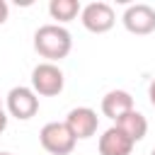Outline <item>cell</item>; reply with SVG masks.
<instances>
[{"label": "cell", "instance_id": "5bb4252c", "mask_svg": "<svg viewBox=\"0 0 155 155\" xmlns=\"http://www.w3.org/2000/svg\"><path fill=\"white\" fill-rule=\"evenodd\" d=\"M5 126H7V114H5L2 109H0V133L5 131Z\"/></svg>", "mask_w": 155, "mask_h": 155}, {"label": "cell", "instance_id": "e0dca14e", "mask_svg": "<svg viewBox=\"0 0 155 155\" xmlns=\"http://www.w3.org/2000/svg\"><path fill=\"white\" fill-rule=\"evenodd\" d=\"M0 109H2V104H0Z\"/></svg>", "mask_w": 155, "mask_h": 155}, {"label": "cell", "instance_id": "ba28073f", "mask_svg": "<svg viewBox=\"0 0 155 155\" xmlns=\"http://www.w3.org/2000/svg\"><path fill=\"white\" fill-rule=\"evenodd\" d=\"M133 111V97L124 90H111L102 97V114L109 119H121L124 114Z\"/></svg>", "mask_w": 155, "mask_h": 155}, {"label": "cell", "instance_id": "52a82bcc", "mask_svg": "<svg viewBox=\"0 0 155 155\" xmlns=\"http://www.w3.org/2000/svg\"><path fill=\"white\" fill-rule=\"evenodd\" d=\"M97 114L90 109V107H78V109H73L68 116H65V126L70 128V133L75 136V140L78 138H90V136H94V131H97Z\"/></svg>", "mask_w": 155, "mask_h": 155}, {"label": "cell", "instance_id": "2e32d148", "mask_svg": "<svg viewBox=\"0 0 155 155\" xmlns=\"http://www.w3.org/2000/svg\"><path fill=\"white\" fill-rule=\"evenodd\" d=\"M0 155H10V153H0Z\"/></svg>", "mask_w": 155, "mask_h": 155}, {"label": "cell", "instance_id": "7c38bea8", "mask_svg": "<svg viewBox=\"0 0 155 155\" xmlns=\"http://www.w3.org/2000/svg\"><path fill=\"white\" fill-rule=\"evenodd\" d=\"M7 15H10V7H7V2H5V0H0V24H5V22H7Z\"/></svg>", "mask_w": 155, "mask_h": 155}, {"label": "cell", "instance_id": "277c9868", "mask_svg": "<svg viewBox=\"0 0 155 155\" xmlns=\"http://www.w3.org/2000/svg\"><path fill=\"white\" fill-rule=\"evenodd\" d=\"M7 111H10L15 119H19V121L31 119V116L39 111L36 92L29 90V87H12L10 94H7Z\"/></svg>", "mask_w": 155, "mask_h": 155}, {"label": "cell", "instance_id": "6da1fadb", "mask_svg": "<svg viewBox=\"0 0 155 155\" xmlns=\"http://www.w3.org/2000/svg\"><path fill=\"white\" fill-rule=\"evenodd\" d=\"M70 46H73V39L70 34L58 27V24H44L36 29L34 34V48L41 58H48V61H61L70 53Z\"/></svg>", "mask_w": 155, "mask_h": 155}, {"label": "cell", "instance_id": "8fae6325", "mask_svg": "<svg viewBox=\"0 0 155 155\" xmlns=\"http://www.w3.org/2000/svg\"><path fill=\"white\" fill-rule=\"evenodd\" d=\"M48 12H51V17L58 19V22H70V19L78 17L80 2H78V0H51Z\"/></svg>", "mask_w": 155, "mask_h": 155}, {"label": "cell", "instance_id": "8992f818", "mask_svg": "<svg viewBox=\"0 0 155 155\" xmlns=\"http://www.w3.org/2000/svg\"><path fill=\"white\" fill-rule=\"evenodd\" d=\"M124 27L138 36L153 34L155 31V10L150 5H131L124 12Z\"/></svg>", "mask_w": 155, "mask_h": 155}, {"label": "cell", "instance_id": "9a60e30c", "mask_svg": "<svg viewBox=\"0 0 155 155\" xmlns=\"http://www.w3.org/2000/svg\"><path fill=\"white\" fill-rule=\"evenodd\" d=\"M150 155H155V148H153V153H150Z\"/></svg>", "mask_w": 155, "mask_h": 155}, {"label": "cell", "instance_id": "30bf717a", "mask_svg": "<svg viewBox=\"0 0 155 155\" xmlns=\"http://www.w3.org/2000/svg\"><path fill=\"white\" fill-rule=\"evenodd\" d=\"M116 128H119L131 143H138V140H143L145 133H148V121H145L143 114H138V111L133 109V111L124 114L121 119H116Z\"/></svg>", "mask_w": 155, "mask_h": 155}, {"label": "cell", "instance_id": "3957f363", "mask_svg": "<svg viewBox=\"0 0 155 155\" xmlns=\"http://www.w3.org/2000/svg\"><path fill=\"white\" fill-rule=\"evenodd\" d=\"M63 82H65L63 73L53 63H39L31 70V87L41 97H56V94H61Z\"/></svg>", "mask_w": 155, "mask_h": 155}, {"label": "cell", "instance_id": "5b68a950", "mask_svg": "<svg viewBox=\"0 0 155 155\" xmlns=\"http://www.w3.org/2000/svg\"><path fill=\"white\" fill-rule=\"evenodd\" d=\"M116 17H114V10L107 5V2H92L82 10V24L87 31L92 34H104L114 27Z\"/></svg>", "mask_w": 155, "mask_h": 155}, {"label": "cell", "instance_id": "9c48e42d", "mask_svg": "<svg viewBox=\"0 0 155 155\" xmlns=\"http://www.w3.org/2000/svg\"><path fill=\"white\" fill-rule=\"evenodd\" d=\"M131 150H133V143L116 126L104 131V136L99 138V155H131Z\"/></svg>", "mask_w": 155, "mask_h": 155}, {"label": "cell", "instance_id": "4fadbf2b", "mask_svg": "<svg viewBox=\"0 0 155 155\" xmlns=\"http://www.w3.org/2000/svg\"><path fill=\"white\" fill-rule=\"evenodd\" d=\"M148 97H150V102H153V107H155V78H153V82H150V87H148Z\"/></svg>", "mask_w": 155, "mask_h": 155}, {"label": "cell", "instance_id": "7a4b0ae2", "mask_svg": "<svg viewBox=\"0 0 155 155\" xmlns=\"http://www.w3.org/2000/svg\"><path fill=\"white\" fill-rule=\"evenodd\" d=\"M39 140H41L44 150L51 155H70L75 148V136L70 133V128L65 124H58V121L46 124L39 133Z\"/></svg>", "mask_w": 155, "mask_h": 155}]
</instances>
